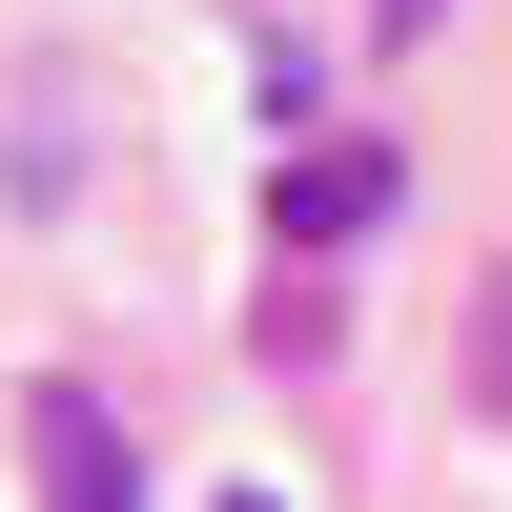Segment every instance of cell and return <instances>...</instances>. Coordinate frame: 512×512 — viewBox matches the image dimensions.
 <instances>
[{
    "mask_svg": "<svg viewBox=\"0 0 512 512\" xmlns=\"http://www.w3.org/2000/svg\"><path fill=\"white\" fill-rule=\"evenodd\" d=\"M390 205H410V144H369V123H349V144H287V164H267V246H287V267L369 246Z\"/></svg>",
    "mask_w": 512,
    "mask_h": 512,
    "instance_id": "6da1fadb",
    "label": "cell"
},
{
    "mask_svg": "<svg viewBox=\"0 0 512 512\" xmlns=\"http://www.w3.org/2000/svg\"><path fill=\"white\" fill-rule=\"evenodd\" d=\"M21 472H41V512H144V451H123V410L82 390V369L21 390Z\"/></svg>",
    "mask_w": 512,
    "mask_h": 512,
    "instance_id": "7a4b0ae2",
    "label": "cell"
},
{
    "mask_svg": "<svg viewBox=\"0 0 512 512\" xmlns=\"http://www.w3.org/2000/svg\"><path fill=\"white\" fill-rule=\"evenodd\" d=\"M0 205H21V226H62V205H82V82H21V144H0Z\"/></svg>",
    "mask_w": 512,
    "mask_h": 512,
    "instance_id": "3957f363",
    "label": "cell"
},
{
    "mask_svg": "<svg viewBox=\"0 0 512 512\" xmlns=\"http://www.w3.org/2000/svg\"><path fill=\"white\" fill-rule=\"evenodd\" d=\"M472 410H512V267L472 287Z\"/></svg>",
    "mask_w": 512,
    "mask_h": 512,
    "instance_id": "277c9868",
    "label": "cell"
},
{
    "mask_svg": "<svg viewBox=\"0 0 512 512\" xmlns=\"http://www.w3.org/2000/svg\"><path fill=\"white\" fill-rule=\"evenodd\" d=\"M431 21H451V0H369V41H431Z\"/></svg>",
    "mask_w": 512,
    "mask_h": 512,
    "instance_id": "5b68a950",
    "label": "cell"
}]
</instances>
